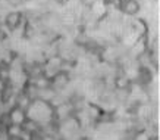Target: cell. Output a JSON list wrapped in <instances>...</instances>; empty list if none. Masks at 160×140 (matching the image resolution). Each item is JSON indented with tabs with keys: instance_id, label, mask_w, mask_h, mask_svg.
<instances>
[{
	"instance_id": "cell-2",
	"label": "cell",
	"mask_w": 160,
	"mask_h": 140,
	"mask_svg": "<svg viewBox=\"0 0 160 140\" xmlns=\"http://www.w3.org/2000/svg\"><path fill=\"white\" fill-rule=\"evenodd\" d=\"M8 115H9V118H10V122L15 124V126H22L25 122V120H27V112L18 106L10 108V111L8 112Z\"/></svg>"
},
{
	"instance_id": "cell-1",
	"label": "cell",
	"mask_w": 160,
	"mask_h": 140,
	"mask_svg": "<svg viewBox=\"0 0 160 140\" xmlns=\"http://www.w3.org/2000/svg\"><path fill=\"white\" fill-rule=\"evenodd\" d=\"M118 10L125 16H138L141 10V5L138 0H121Z\"/></svg>"
}]
</instances>
